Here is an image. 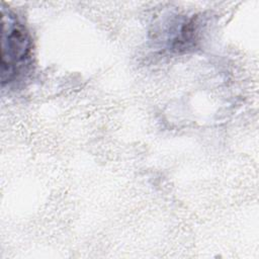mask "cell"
Segmentation results:
<instances>
[{"mask_svg":"<svg viewBox=\"0 0 259 259\" xmlns=\"http://www.w3.org/2000/svg\"><path fill=\"white\" fill-rule=\"evenodd\" d=\"M31 59L30 36L17 17L2 9L1 80L2 85L16 80L27 70Z\"/></svg>","mask_w":259,"mask_h":259,"instance_id":"obj_1","label":"cell"}]
</instances>
